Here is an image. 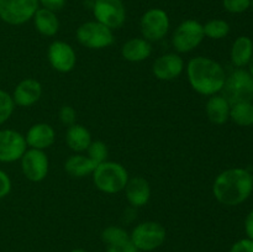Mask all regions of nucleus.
Returning <instances> with one entry per match:
<instances>
[{
	"mask_svg": "<svg viewBox=\"0 0 253 252\" xmlns=\"http://www.w3.org/2000/svg\"><path fill=\"white\" fill-rule=\"evenodd\" d=\"M230 108L231 105L222 95H211L207 103V115L212 124L222 125L230 119Z\"/></svg>",
	"mask_w": 253,
	"mask_h": 252,
	"instance_id": "nucleus-19",
	"label": "nucleus"
},
{
	"mask_svg": "<svg viewBox=\"0 0 253 252\" xmlns=\"http://www.w3.org/2000/svg\"><path fill=\"white\" fill-rule=\"evenodd\" d=\"M130 239L137 250L153 251L165 242L166 229L156 221L141 222L132 230Z\"/></svg>",
	"mask_w": 253,
	"mask_h": 252,
	"instance_id": "nucleus-5",
	"label": "nucleus"
},
{
	"mask_svg": "<svg viewBox=\"0 0 253 252\" xmlns=\"http://www.w3.org/2000/svg\"><path fill=\"white\" fill-rule=\"evenodd\" d=\"M125 192L128 203L137 208L147 204L151 197L150 184L142 177H133L128 179Z\"/></svg>",
	"mask_w": 253,
	"mask_h": 252,
	"instance_id": "nucleus-17",
	"label": "nucleus"
},
{
	"mask_svg": "<svg viewBox=\"0 0 253 252\" xmlns=\"http://www.w3.org/2000/svg\"><path fill=\"white\" fill-rule=\"evenodd\" d=\"M91 174L96 188L109 194H114L125 189L128 180L127 170L124 166L108 161L96 166Z\"/></svg>",
	"mask_w": 253,
	"mask_h": 252,
	"instance_id": "nucleus-3",
	"label": "nucleus"
},
{
	"mask_svg": "<svg viewBox=\"0 0 253 252\" xmlns=\"http://www.w3.org/2000/svg\"><path fill=\"white\" fill-rule=\"evenodd\" d=\"M229 252H253V240L244 239L232 245Z\"/></svg>",
	"mask_w": 253,
	"mask_h": 252,
	"instance_id": "nucleus-32",
	"label": "nucleus"
},
{
	"mask_svg": "<svg viewBox=\"0 0 253 252\" xmlns=\"http://www.w3.org/2000/svg\"><path fill=\"white\" fill-rule=\"evenodd\" d=\"M14 105L15 103L12 100V96L0 89V125H2L11 116Z\"/></svg>",
	"mask_w": 253,
	"mask_h": 252,
	"instance_id": "nucleus-27",
	"label": "nucleus"
},
{
	"mask_svg": "<svg viewBox=\"0 0 253 252\" xmlns=\"http://www.w3.org/2000/svg\"><path fill=\"white\" fill-rule=\"evenodd\" d=\"M253 190V175L244 168H231L220 173L212 185V193L221 204L236 207L244 203Z\"/></svg>",
	"mask_w": 253,
	"mask_h": 252,
	"instance_id": "nucleus-1",
	"label": "nucleus"
},
{
	"mask_svg": "<svg viewBox=\"0 0 253 252\" xmlns=\"http://www.w3.org/2000/svg\"><path fill=\"white\" fill-rule=\"evenodd\" d=\"M25 140L31 148L44 150L53 145L54 130L48 124H36L27 131Z\"/></svg>",
	"mask_w": 253,
	"mask_h": 252,
	"instance_id": "nucleus-16",
	"label": "nucleus"
},
{
	"mask_svg": "<svg viewBox=\"0 0 253 252\" xmlns=\"http://www.w3.org/2000/svg\"><path fill=\"white\" fill-rule=\"evenodd\" d=\"M24 136L14 130H0V162H14L26 152Z\"/></svg>",
	"mask_w": 253,
	"mask_h": 252,
	"instance_id": "nucleus-12",
	"label": "nucleus"
},
{
	"mask_svg": "<svg viewBox=\"0 0 253 252\" xmlns=\"http://www.w3.org/2000/svg\"><path fill=\"white\" fill-rule=\"evenodd\" d=\"M225 10L231 14H241L251 6V0H222Z\"/></svg>",
	"mask_w": 253,
	"mask_h": 252,
	"instance_id": "nucleus-29",
	"label": "nucleus"
},
{
	"mask_svg": "<svg viewBox=\"0 0 253 252\" xmlns=\"http://www.w3.org/2000/svg\"><path fill=\"white\" fill-rule=\"evenodd\" d=\"M42 86L36 79L27 78L17 84L14 90L12 100L20 106H31L41 98Z\"/></svg>",
	"mask_w": 253,
	"mask_h": 252,
	"instance_id": "nucleus-15",
	"label": "nucleus"
},
{
	"mask_svg": "<svg viewBox=\"0 0 253 252\" xmlns=\"http://www.w3.org/2000/svg\"><path fill=\"white\" fill-rule=\"evenodd\" d=\"M135 245L132 244L131 239L121 240V241L114 242V244L108 245L106 252H137Z\"/></svg>",
	"mask_w": 253,
	"mask_h": 252,
	"instance_id": "nucleus-30",
	"label": "nucleus"
},
{
	"mask_svg": "<svg viewBox=\"0 0 253 252\" xmlns=\"http://www.w3.org/2000/svg\"><path fill=\"white\" fill-rule=\"evenodd\" d=\"M21 168L27 179L31 182H41L48 172V158L42 150L30 148L22 155Z\"/></svg>",
	"mask_w": 253,
	"mask_h": 252,
	"instance_id": "nucleus-11",
	"label": "nucleus"
},
{
	"mask_svg": "<svg viewBox=\"0 0 253 252\" xmlns=\"http://www.w3.org/2000/svg\"><path fill=\"white\" fill-rule=\"evenodd\" d=\"M249 68H250L249 72L253 76V54H252V57H251V61H250V63H249Z\"/></svg>",
	"mask_w": 253,
	"mask_h": 252,
	"instance_id": "nucleus-36",
	"label": "nucleus"
},
{
	"mask_svg": "<svg viewBox=\"0 0 253 252\" xmlns=\"http://www.w3.org/2000/svg\"><path fill=\"white\" fill-rule=\"evenodd\" d=\"M93 14L95 21L109 29H119L126 20V7L123 0H94Z\"/></svg>",
	"mask_w": 253,
	"mask_h": 252,
	"instance_id": "nucleus-8",
	"label": "nucleus"
},
{
	"mask_svg": "<svg viewBox=\"0 0 253 252\" xmlns=\"http://www.w3.org/2000/svg\"><path fill=\"white\" fill-rule=\"evenodd\" d=\"M203 29H204V35L209 39L221 40L229 35L230 25L225 20L214 19L203 25Z\"/></svg>",
	"mask_w": 253,
	"mask_h": 252,
	"instance_id": "nucleus-25",
	"label": "nucleus"
},
{
	"mask_svg": "<svg viewBox=\"0 0 253 252\" xmlns=\"http://www.w3.org/2000/svg\"><path fill=\"white\" fill-rule=\"evenodd\" d=\"M48 59L56 71L67 73L76 66L77 56L71 44L63 41H54L48 48Z\"/></svg>",
	"mask_w": 253,
	"mask_h": 252,
	"instance_id": "nucleus-13",
	"label": "nucleus"
},
{
	"mask_svg": "<svg viewBox=\"0 0 253 252\" xmlns=\"http://www.w3.org/2000/svg\"><path fill=\"white\" fill-rule=\"evenodd\" d=\"M251 6L253 7V0H251Z\"/></svg>",
	"mask_w": 253,
	"mask_h": 252,
	"instance_id": "nucleus-38",
	"label": "nucleus"
},
{
	"mask_svg": "<svg viewBox=\"0 0 253 252\" xmlns=\"http://www.w3.org/2000/svg\"><path fill=\"white\" fill-rule=\"evenodd\" d=\"M141 34L147 41H160L169 29V17L163 9L153 7L141 17Z\"/></svg>",
	"mask_w": 253,
	"mask_h": 252,
	"instance_id": "nucleus-10",
	"label": "nucleus"
},
{
	"mask_svg": "<svg viewBox=\"0 0 253 252\" xmlns=\"http://www.w3.org/2000/svg\"><path fill=\"white\" fill-rule=\"evenodd\" d=\"M205 37L203 25L197 20H185L175 29L172 43L178 52H189L202 43Z\"/></svg>",
	"mask_w": 253,
	"mask_h": 252,
	"instance_id": "nucleus-9",
	"label": "nucleus"
},
{
	"mask_svg": "<svg viewBox=\"0 0 253 252\" xmlns=\"http://www.w3.org/2000/svg\"><path fill=\"white\" fill-rule=\"evenodd\" d=\"M253 54V42L250 37L240 36L231 48V61L239 68L249 66Z\"/></svg>",
	"mask_w": 253,
	"mask_h": 252,
	"instance_id": "nucleus-23",
	"label": "nucleus"
},
{
	"mask_svg": "<svg viewBox=\"0 0 253 252\" xmlns=\"http://www.w3.org/2000/svg\"><path fill=\"white\" fill-rule=\"evenodd\" d=\"M222 96L230 105L253 100V76L245 69H237L226 77L221 89Z\"/></svg>",
	"mask_w": 253,
	"mask_h": 252,
	"instance_id": "nucleus-4",
	"label": "nucleus"
},
{
	"mask_svg": "<svg viewBox=\"0 0 253 252\" xmlns=\"http://www.w3.org/2000/svg\"><path fill=\"white\" fill-rule=\"evenodd\" d=\"M59 119H61L62 123L67 126H72L76 124L77 114L72 106L64 105L62 106L61 110H59Z\"/></svg>",
	"mask_w": 253,
	"mask_h": 252,
	"instance_id": "nucleus-31",
	"label": "nucleus"
},
{
	"mask_svg": "<svg viewBox=\"0 0 253 252\" xmlns=\"http://www.w3.org/2000/svg\"><path fill=\"white\" fill-rule=\"evenodd\" d=\"M184 62L178 54L168 53L158 57L153 63V74L161 81H172L183 71Z\"/></svg>",
	"mask_w": 253,
	"mask_h": 252,
	"instance_id": "nucleus-14",
	"label": "nucleus"
},
{
	"mask_svg": "<svg viewBox=\"0 0 253 252\" xmlns=\"http://www.w3.org/2000/svg\"><path fill=\"white\" fill-rule=\"evenodd\" d=\"M245 231H246L247 239L253 240V210L247 214L245 220Z\"/></svg>",
	"mask_w": 253,
	"mask_h": 252,
	"instance_id": "nucleus-35",
	"label": "nucleus"
},
{
	"mask_svg": "<svg viewBox=\"0 0 253 252\" xmlns=\"http://www.w3.org/2000/svg\"><path fill=\"white\" fill-rule=\"evenodd\" d=\"M152 46L150 41L145 39H131L123 46L121 53L123 57L128 62H141L151 56Z\"/></svg>",
	"mask_w": 253,
	"mask_h": 252,
	"instance_id": "nucleus-18",
	"label": "nucleus"
},
{
	"mask_svg": "<svg viewBox=\"0 0 253 252\" xmlns=\"http://www.w3.org/2000/svg\"><path fill=\"white\" fill-rule=\"evenodd\" d=\"M72 252H86V251H84V250H82V249H76V250H73Z\"/></svg>",
	"mask_w": 253,
	"mask_h": 252,
	"instance_id": "nucleus-37",
	"label": "nucleus"
},
{
	"mask_svg": "<svg viewBox=\"0 0 253 252\" xmlns=\"http://www.w3.org/2000/svg\"><path fill=\"white\" fill-rule=\"evenodd\" d=\"M95 168V163L84 155L71 156L66 161V163H64V169H66V172L74 178H82L88 174H91Z\"/></svg>",
	"mask_w": 253,
	"mask_h": 252,
	"instance_id": "nucleus-22",
	"label": "nucleus"
},
{
	"mask_svg": "<svg viewBox=\"0 0 253 252\" xmlns=\"http://www.w3.org/2000/svg\"><path fill=\"white\" fill-rule=\"evenodd\" d=\"M101 239L106 245L114 244V242L121 241V240L130 239V235L125 231L124 229L118 226H109L101 234Z\"/></svg>",
	"mask_w": 253,
	"mask_h": 252,
	"instance_id": "nucleus-28",
	"label": "nucleus"
},
{
	"mask_svg": "<svg viewBox=\"0 0 253 252\" xmlns=\"http://www.w3.org/2000/svg\"><path fill=\"white\" fill-rule=\"evenodd\" d=\"M187 73L190 85L203 95H215L221 91L226 81V73L221 64L208 57L190 59Z\"/></svg>",
	"mask_w": 253,
	"mask_h": 252,
	"instance_id": "nucleus-2",
	"label": "nucleus"
},
{
	"mask_svg": "<svg viewBox=\"0 0 253 252\" xmlns=\"http://www.w3.org/2000/svg\"><path fill=\"white\" fill-rule=\"evenodd\" d=\"M34 24L37 31L43 36H54L59 29V21L56 12L39 7L34 15Z\"/></svg>",
	"mask_w": 253,
	"mask_h": 252,
	"instance_id": "nucleus-20",
	"label": "nucleus"
},
{
	"mask_svg": "<svg viewBox=\"0 0 253 252\" xmlns=\"http://www.w3.org/2000/svg\"><path fill=\"white\" fill-rule=\"evenodd\" d=\"M39 0H0V19L9 25H22L34 17Z\"/></svg>",
	"mask_w": 253,
	"mask_h": 252,
	"instance_id": "nucleus-6",
	"label": "nucleus"
},
{
	"mask_svg": "<svg viewBox=\"0 0 253 252\" xmlns=\"http://www.w3.org/2000/svg\"><path fill=\"white\" fill-rule=\"evenodd\" d=\"M11 189V182H10V178L7 177V174L2 170H0V199L4 197H6L10 193Z\"/></svg>",
	"mask_w": 253,
	"mask_h": 252,
	"instance_id": "nucleus-34",
	"label": "nucleus"
},
{
	"mask_svg": "<svg viewBox=\"0 0 253 252\" xmlns=\"http://www.w3.org/2000/svg\"><path fill=\"white\" fill-rule=\"evenodd\" d=\"M88 157L95 163L96 166L105 162L108 156V148L103 141H91L90 146L88 147Z\"/></svg>",
	"mask_w": 253,
	"mask_h": 252,
	"instance_id": "nucleus-26",
	"label": "nucleus"
},
{
	"mask_svg": "<svg viewBox=\"0 0 253 252\" xmlns=\"http://www.w3.org/2000/svg\"><path fill=\"white\" fill-rule=\"evenodd\" d=\"M230 119L239 126L253 125V103H237L230 108Z\"/></svg>",
	"mask_w": 253,
	"mask_h": 252,
	"instance_id": "nucleus-24",
	"label": "nucleus"
},
{
	"mask_svg": "<svg viewBox=\"0 0 253 252\" xmlns=\"http://www.w3.org/2000/svg\"><path fill=\"white\" fill-rule=\"evenodd\" d=\"M77 39L83 46L91 49H100L110 46L114 42L111 29L98 21H88L82 24L77 30Z\"/></svg>",
	"mask_w": 253,
	"mask_h": 252,
	"instance_id": "nucleus-7",
	"label": "nucleus"
},
{
	"mask_svg": "<svg viewBox=\"0 0 253 252\" xmlns=\"http://www.w3.org/2000/svg\"><path fill=\"white\" fill-rule=\"evenodd\" d=\"M39 2L42 5V7L53 12L59 11L66 5V0H39Z\"/></svg>",
	"mask_w": 253,
	"mask_h": 252,
	"instance_id": "nucleus-33",
	"label": "nucleus"
},
{
	"mask_svg": "<svg viewBox=\"0 0 253 252\" xmlns=\"http://www.w3.org/2000/svg\"><path fill=\"white\" fill-rule=\"evenodd\" d=\"M66 141L69 148L76 152H83L88 150L91 143L90 132L84 126L74 124L69 126L66 133Z\"/></svg>",
	"mask_w": 253,
	"mask_h": 252,
	"instance_id": "nucleus-21",
	"label": "nucleus"
}]
</instances>
